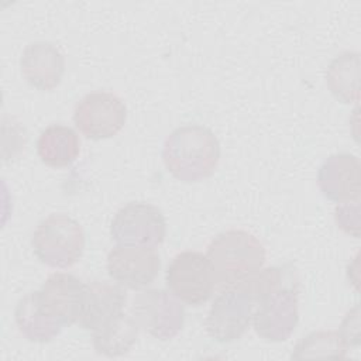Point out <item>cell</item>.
Here are the masks:
<instances>
[{
	"mask_svg": "<svg viewBox=\"0 0 361 361\" xmlns=\"http://www.w3.org/2000/svg\"><path fill=\"white\" fill-rule=\"evenodd\" d=\"M127 107L111 92H92L83 96L73 110L76 128L94 141L116 135L126 123Z\"/></svg>",
	"mask_w": 361,
	"mask_h": 361,
	"instance_id": "9",
	"label": "cell"
},
{
	"mask_svg": "<svg viewBox=\"0 0 361 361\" xmlns=\"http://www.w3.org/2000/svg\"><path fill=\"white\" fill-rule=\"evenodd\" d=\"M80 152V141L75 130L63 124H52L42 130L37 140V154L49 168L72 165Z\"/></svg>",
	"mask_w": 361,
	"mask_h": 361,
	"instance_id": "16",
	"label": "cell"
},
{
	"mask_svg": "<svg viewBox=\"0 0 361 361\" xmlns=\"http://www.w3.org/2000/svg\"><path fill=\"white\" fill-rule=\"evenodd\" d=\"M360 55L345 51L337 55L329 65L326 73L327 87L341 103L350 104L358 102Z\"/></svg>",
	"mask_w": 361,
	"mask_h": 361,
	"instance_id": "18",
	"label": "cell"
},
{
	"mask_svg": "<svg viewBox=\"0 0 361 361\" xmlns=\"http://www.w3.org/2000/svg\"><path fill=\"white\" fill-rule=\"evenodd\" d=\"M255 300L240 283L226 288L210 306L204 327L217 343H233L244 336L252 320Z\"/></svg>",
	"mask_w": 361,
	"mask_h": 361,
	"instance_id": "4",
	"label": "cell"
},
{
	"mask_svg": "<svg viewBox=\"0 0 361 361\" xmlns=\"http://www.w3.org/2000/svg\"><path fill=\"white\" fill-rule=\"evenodd\" d=\"M86 288L87 285L75 275L56 272L47 278L38 292L44 309L62 326H71L79 323Z\"/></svg>",
	"mask_w": 361,
	"mask_h": 361,
	"instance_id": "11",
	"label": "cell"
},
{
	"mask_svg": "<svg viewBox=\"0 0 361 361\" xmlns=\"http://www.w3.org/2000/svg\"><path fill=\"white\" fill-rule=\"evenodd\" d=\"M20 69L25 82L37 90L55 89L65 73V56L48 41L28 44L20 58Z\"/></svg>",
	"mask_w": 361,
	"mask_h": 361,
	"instance_id": "13",
	"label": "cell"
},
{
	"mask_svg": "<svg viewBox=\"0 0 361 361\" xmlns=\"http://www.w3.org/2000/svg\"><path fill=\"white\" fill-rule=\"evenodd\" d=\"M334 219L344 233L360 237V200L340 203L334 209Z\"/></svg>",
	"mask_w": 361,
	"mask_h": 361,
	"instance_id": "20",
	"label": "cell"
},
{
	"mask_svg": "<svg viewBox=\"0 0 361 361\" xmlns=\"http://www.w3.org/2000/svg\"><path fill=\"white\" fill-rule=\"evenodd\" d=\"M255 333L267 341H285L299 322L298 289L293 283L282 285L262 296L252 313Z\"/></svg>",
	"mask_w": 361,
	"mask_h": 361,
	"instance_id": "7",
	"label": "cell"
},
{
	"mask_svg": "<svg viewBox=\"0 0 361 361\" xmlns=\"http://www.w3.org/2000/svg\"><path fill=\"white\" fill-rule=\"evenodd\" d=\"M317 185L323 196L331 202L345 203L360 200V159L347 152L330 155L319 168Z\"/></svg>",
	"mask_w": 361,
	"mask_h": 361,
	"instance_id": "12",
	"label": "cell"
},
{
	"mask_svg": "<svg viewBox=\"0 0 361 361\" xmlns=\"http://www.w3.org/2000/svg\"><path fill=\"white\" fill-rule=\"evenodd\" d=\"M166 286L182 303L200 306L209 300L214 288L210 262L199 251H182L168 265Z\"/></svg>",
	"mask_w": 361,
	"mask_h": 361,
	"instance_id": "5",
	"label": "cell"
},
{
	"mask_svg": "<svg viewBox=\"0 0 361 361\" xmlns=\"http://www.w3.org/2000/svg\"><path fill=\"white\" fill-rule=\"evenodd\" d=\"M138 333L140 326L134 316L123 312L93 333V347L102 355L118 357L131 350Z\"/></svg>",
	"mask_w": 361,
	"mask_h": 361,
	"instance_id": "17",
	"label": "cell"
},
{
	"mask_svg": "<svg viewBox=\"0 0 361 361\" xmlns=\"http://www.w3.org/2000/svg\"><path fill=\"white\" fill-rule=\"evenodd\" d=\"M131 314L140 329L161 341L178 336L185 323L182 302L173 293L164 289L140 292L133 300Z\"/></svg>",
	"mask_w": 361,
	"mask_h": 361,
	"instance_id": "6",
	"label": "cell"
},
{
	"mask_svg": "<svg viewBox=\"0 0 361 361\" xmlns=\"http://www.w3.org/2000/svg\"><path fill=\"white\" fill-rule=\"evenodd\" d=\"M161 259L155 248L140 245H116L107 255V274L118 285L141 290L158 276Z\"/></svg>",
	"mask_w": 361,
	"mask_h": 361,
	"instance_id": "10",
	"label": "cell"
},
{
	"mask_svg": "<svg viewBox=\"0 0 361 361\" xmlns=\"http://www.w3.org/2000/svg\"><path fill=\"white\" fill-rule=\"evenodd\" d=\"M162 161L175 179L186 183L200 182L214 173L220 161V144L207 127L182 126L166 137Z\"/></svg>",
	"mask_w": 361,
	"mask_h": 361,
	"instance_id": "1",
	"label": "cell"
},
{
	"mask_svg": "<svg viewBox=\"0 0 361 361\" xmlns=\"http://www.w3.org/2000/svg\"><path fill=\"white\" fill-rule=\"evenodd\" d=\"M31 245L39 262L51 268H69L82 258L85 231L75 219L62 213L51 214L37 226Z\"/></svg>",
	"mask_w": 361,
	"mask_h": 361,
	"instance_id": "3",
	"label": "cell"
},
{
	"mask_svg": "<svg viewBox=\"0 0 361 361\" xmlns=\"http://www.w3.org/2000/svg\"><path fill=\"white\" fill-rule=\"evenodd\" d=\"M337 333L347 348L357 347L360 344V306L358 305H355L345 314Z\"/></svg>",
	"mask_w": 361,
	"mask_h": 361,
	"instance_id": "21",
	"label": "cell"
},
{
	"mask_svg": "<svg viewBox=\"0 0 361 361\" xmlns=\"http://www.w3.org/2000/svg\"><path fill=\"white\" fill-rule=\"evenodd\" d=\"M206 257L214 283L228 288L262 269L267 254L254 234L244 230H227L212 240Z\"/></svg>",
	"mask_w": 361,
	"mask_h": 361,
	"instance_id": "2",
	"label": "cell"
},
{
	"mask_svg": "<svg viewBox=\"0 0 361 361\" xmlns=\"http://www.w3.org/2000/svg\"><path fill=\"white\" fill-rule=\"evenodd\" d=\"M347 347L336 331L319 330L303 337L293 348V360L306 358H334L341 360L345 357Z\"/></svg>",
	"mask_w": 361,
	"mask_h": 361,
	"instance_id": "19",
	"label": "cell"
},
{
	"mask_svg": "<svg viewBox=\"0 0 361 361\" xmlns=\"http://www.w3.org/2000/svg\"><path fill=\"white\" fill-rule=\"evenodd\" d=\"M14 320L18 331L32 343H49L63 329L44 309L38 290L28 292L18 300L14 310Z\"/></svg>",
	"mask_w": 361,
	"mask_h": 361,
	"instance_id": "15",
	"label": "cell"
},
{
	"mask_svg": "<svg viewBox=\"0 0 361 361\" xmlns=\"http://www.w3.org/2000/svg\"><path fill=\"white\" fill-rule=\"evenodd\" d=\"M127 293L121 285L110 282H92L86 288L85 305L79 324L92 333L106 326L124 312Z\"/></svg>",
	"mask_w": 361,
	"mask_h": 361,
	"instance_id": "14",
	"label": "cell"
},
{
	"mask_svg": "<svg viewBox=\"0 0 361 361\" xmlns=\"http://www.w3.org/2000/svg\"><path fill=\"white\" fill-rule=\"evenodd\" d=\"M111 238L121 245L157 247L166 235V221L162 212L145 202H130L113 217Z\"/></svg>",
	"mask_w": 361,
	"mask_h": 361,
	"instance_id": "8",
	"label": "cell"
}]
</instances>
